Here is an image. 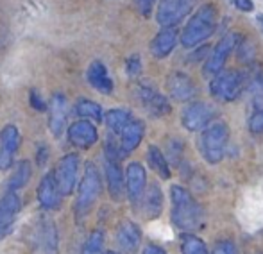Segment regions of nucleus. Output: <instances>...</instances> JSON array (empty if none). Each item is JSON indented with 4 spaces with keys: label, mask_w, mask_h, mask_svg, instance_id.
I'll use <instances>...</instances> for the list:
<instances>
[{
    "label": "nucleus",
    "mask_w": 263,
    "mask_h": 254,
    "mask_svg": "<svg viewBox=\"0 0 263 254\" xmlns=\"http://www.w3.org/2000/svg\"><path fill=\"white\" fill-rule=\"evenodd\" d=\"M170 201H172V211H170V219L172 224L181 231H195L202 224V208L199 202L192 197L188 190L183 186L174 185L170 188Z\"/></svg>",
    "instance_id": "nucleus-1"
},
{
    "label": "nucleus",
    "mask_w": 263,
    "mask_h": 254,
    "mask_svg": "<svg viewBox=\"0 0 263 254\" xmlns=\"http://www.w3.org/2000/svg\"><path fill=\"white\" fill-rule=\"evenodd\" d=\"M215 27H217V9L213 4H204L184 25L181 32V45L186 49L199 45L213 34Z\"/></svg>",
    "instance_id": "nucleus-2"
},
{
    "label": "nucleus",
    "mask_w": 263,
    "mask_h": 254,
    "mask_svg": "<svg viewBox=\"0 0 263 254\" xmlns=\"http://www.w3.org/2000/svg\"><path fill=\"white\" fill-rule=\"evenodd\" d=\"M102 185H101V174H99L97 167L91 161H88L84 167V174L81 178L79 190H77V199H76V215L84 217L90 213V209L93 208V204L97 202L99 195H101Z\"/></svg>",
    "instance_id": "nucleus-3"
},
{
    "label": "nucleus",
    "mask_w": 263,
    "mask_h": 254,
    "mask_svg": "<svg viewBox=\"0 0 263 254\" xmlns=\"http://www.w3.org/2000/svg\"><path fill=\"white\" fill-rule=\"evenodd\" d=\"M229 140V129L226 124L215 122L202 131L201 140H199V149L201 154L210 165H217L222 161L228 147Z\"/></svg>",
    "instance_id": "nucleus-4"
},
{
    "label": "nucleus",
    "mask_w": 263,
    "mask_h": 254,
    "mask_svg": "<svg viewBox=\"0 0 263 254\" xmlns=\"http://www.w3.org/2000/svg\"><path fill=\"white\" fill-rule=\"evenodd\" d=\"M243 77L236 70H222L215 77H211L210 91L217 101L233 102L242 93Z\"/></svg>",
    "instance_id": "nucleus-5"
},
{
    "label": "nucleus",
    "mask_w": 263,
    "mask_h": 254,
    "mask_svg": "<svg viewBox=\"0 0 263 254\" xmlns=\"http://www.w3.org/2000/svg\"><path fill=\"white\" fill-rule=\"evenodd\" d=\"M240 43V36L236 34V32H229V34H226L224 38L220 40V42L215 45V49L211 50L208 61L204 63L202 66V73H204V77H215L218 72H222L224 70V65L226 61H228L229 54L233 52V49H235L236 45Z\"/></svg>",
    "instance_id": "nucleus-6"
},
{
    "label": "nucleus",
    "mask_w": 263,
    "mask_h": 254,
    "mask_svg": "<svg viewBox=\"0 0 263 254\" xmlns=\"http://www.w3.org/2000/svg\"><path fill=\"white\" fill-rule=\"evenodd\" d=\"M52 175L59 193L72 195L77 185V175H79V156L77 154H66V156H63Z\"/></svg>",
    "instance_id": "nucleus-7"
},
{
    "label": "nucleus",
    "mask_w": 263,
    "mask_h": 254,
    "mask_svg": "<svg viewBox=\"0 0 263 254\" xmlns=\"http://www.w3.org/2000/svg\"><path fill=\"white\" fill-rule=\"evenodd\" d=\"M195 0H159L156 20L161 27H176L194 9Z\"/></svg>",
    "instance_id": "nucleus-8"
},
{
    "label": "nucleus",
    "mask_w": 263,
    "mask_h": 254,
    "mask_svg": "<svg viewBox=\"0 0 263 254\" xmlns=\"http://www.w3.org/2000/svg\"><path fill=\"white\" fill-rule=\"evenodd\" d=\"M215 115H217V111L213 106L206 104V102H192L181 113V122H183L184 129L195 132L208 127Z\"/></svg>",
    "instance_id": "nucleus-9"
},
{
    "label": "nucleus",
    "mask_w": 263,
    "mask_h": 254,
    "mask_svg": "<svg viewBox=\"0 0 263 254\" xmlns=\"http://www.w3.org/2000/svg\"><path fill=\"white\" fill-rule=\"evenodd\" d=\"M136 99L142 104V108L149 115L156 116V119H161V116L170 113V104L166 101V97L163 93H159L156 88L149 86V84H140L136 88Z\"/></svg>",
    "instance_id": "nucleus-10"
},
{
    "label": "nucleus",
    "mask_w": 263,
    "mask_h": 254,
    "mask_svg": "<svg viewBox=\"0 0 263 254\" xmlns=\"http://www.w3.org/2000/svg\"><path fill=\"white\" fill-rule=\"evenodd\" d=\"M20 209L22 199L16 191H7L0 199V240H4V238H7L11 235Z\"/></svg>",
    "instance_id": "nucleus-11"
},
{
    "label": "nucleus",
    "mask_w": 263,
    "mask_h": 254,
    "mask_svg": "<svg viewBox=\"0 0 263 254\" xmlns=\"http://www.w3.org/2000/svg\"><path fill=\"white\" fill-rule=\"evenodd\" d=\"M145 188H147L145 168L138 161H133V163H129L127 170H125V193H127L129 201L133 204H138Z\"/></svg>",
    "instance_id": "nucleus-12"
},
{
    "label": "nucleus",
    "mask_w": 263,
    "mask_h": 254,
    "mask_svg": "<svg viewBox=\"0 0 263 254\" xmlns=\"http://www.w3.org/2000/svg\"><path fill=\"white\" fill-rule=\"evenodd\" d=\"M47 113H49V129L52 136L59 138L65 131L66 116H68V102L63 93H54L47 104Z\"/></svg>",
    "instance_id": "nucleus-13"
},
{
    "label": "nucleus",
    "mask_w": 263,
    "mask_h": 254,
    "mask_svg": "<svg viewBox=\"0 0 263 254\" xmlns=\"http://www.w3.org/2000/svg\"><path fill=\"white\" fill-rule=\"evenodd\" d=\"M166 91L168 95L177 102H186L195 95L197 88H195L194 81L183 72H174L166 79Z\"/></svg>",
    "instance_id": "nucleus-14"
},
{
    "label": "nucleus",
    "mask_w": 263,
    "mask_h": 254,
    "mask_svg": "<svg viewBox=\"0 0 263 254\" xmlns=\"http://www.w3.org/2000/svg\"><path fill=\"white\" fill-rule=\"evenodd\" d=\"M34 238L43 254H58V229L49 217H42L34 229Z\"/></svg>",
    "instance_id": "nucleus-15"
},
{
    "label": "nucleus",
    "mask_w": 263,
    "mask_h": 254,
    "mask_svg": "<svg viewBox=\"0 0 263 254\" xmlns=\"http://www.w3.org/2000/svg\"><path fill=\"white\" fill-rule=\"evenodd\" d=\"M20 147V131L14 126H6L0 131V168H7Z\"/></svg>",
    "instance_id": "nucleus-16"
},
{
    "label": "nucleus",
    "mask_w": 263,
    "mask_h": 254,
    "mask_svg": "<svg viewBox=\"0 0 263 254\" xmlns=\"http://www.w3.org/2000/svg\"><path fill=\"white\" fill-rule=\"evenodd\" d=\"M68 140L77 149H90L99 140V132L91 122H88V120H79V122L70 126Z\"/></svg>",
    "instance_id": "nucleus-17"
},
{
    "label": "nucleus",
    "mask_w": 263,
    "mask_h": 254,
    "mask_svg": "<svg viewBox=\"0 0 263 254\" xmlns=\"http://www.w3.org/2000/svg\"><path fill=\"white\" fill-rule=\"evenodd\" d=\"M142 242V231L131 220H122L117 227V244L124 252L133 254L138 251Z\"/></svg>",
    "instance_id": "nucleus-18"
},
{
    "label": "nucleus",
    "mask_w": 263,
    "mask_h": 254,
    "mask_svg": "<svg viewBox=\"0 0 263 254\" xmlns=\"http://www.w3.org/2000/svg\"><path fill=\"white\" fill-rule=\"evenodd\" d=\"M143 134H145V126L140 120H131L122 129V132L118 134V149H120L122 156L125 158L127 154H131L142 143Z\"/></svg>",
    "instance_id": "nucleus-19"
},
{
    "label": "nucleus",
    "mask_w": 263,
    "mask_h": 254,
    "mask_svg": "<svg viewBox=\"0 0 263 254\" xmlns=\"http://www.w3.org/2000/svg\"><path fill=\"white\" fill-rule=\"evenodd\" d=\"M38 201L40 206L47 211L61 208V193H59L58 186H55L54 175L45 174L38 185Z\"/></svg>",
    "instance_id": "nucleus-20"
},
{
    "label": "nucleus",
    "mask_w": 263,
    "mask_h": 254,
    "mask_svg": "<svg viewBox=\"0 0 263 254\" xmlns=\"http://www.w3.org/2000/svg\"><path fill=\"white\" fill-rule=\"evenodd\" d=\"M104 172H106V181H107V190L113 201L120 202L124 199V172H122L118 161L106 160L104 163Z\"/></svg>",
    "instance_id": "nucleus-21"
},
{
    "label": "nucleus",
    "mask_w": 263,
    "mask_h": 254,
    "mask_svg": "<svg viewBox=\"0 0 263 254\" xmlns=\"http://www.w3.org/2000/svg\"><path fill=\"white\" fill-rule=\"evenodd\" d=\"M142 208H143V215L147 220H154L161 215L163 211V191L159 188L158 183L149 185V188H145L142 195Z\"/></svg>",
    "instance_id": "nucleus-22"
},
{
    "label": "nucleus",
    "mask_w": 263,
    "mask_h": 254,
    "mask_svg": "<svg viewBox=\"0 0 263 254\" xmlns=\"http://www.w3.org/2000/svg\"><path fill=\"white\" fill-rule=\"evenodd\" d=\"M177 34L179 32H177L176 27H163L156 34V38L153 40V43H151V54L154 57H158V60L166 57L176 47Z\"/></svg>",
    "instance_id": "nucleus-23"
},
{
    "label": "nucleus",
    "mask_w": 263,
    "mask_h": 254,
    "mask_svg": "<svg viewBox=\"0 0 263 254\" xmlns=\"http://www.w3.org/2000/svg\"><path fill=\"white\" fill-rule=\"evenodd\" d=\"M86 77H88V83H90L97 91H101V93H104V95L113 93V81H111L104 63L93 61V63L88 66Z\"/></svg>",
    "instance_id": "nucleus-24"
},
{
    "label": "nucleus",
    "mask_w": 263,
    "mask_h": 254,
    "mask_svg": "<svg viewBox=\"0 0 263 254\" xmlns=\"http://www.w3.org/2000/svg\"><path fill=\"white\" fill-rule=\"evenodd\" d=\"M131 113L125 111V109H109L104 115V124L107 127V136H118L122 132V129L131 122Z\"/></svg>",
    "instance_id": "nucleus-25"
},
{
    "label": "nucleus",
    "mask_w": 263,
    "mask_h": 254,
    "mask_svg": "<svg viewBox=\"0 0 263 254\" xmlns=\"http://www.w3.org/2000/svg\"><path fill=\"white\" fill-rule=\"evenodd\" d=\"M147 163H149V167L153 168V170L156 172L161 179H170V178H172L168 160L163 156V152L159 150V147L151 145L149 149H147Z\"/></svg>",
    "instance_id": "nucleus-26"
},
{
    "label": "nucleus",
    "mask_w": 263,
    "mask_h": 254,
    "mask_svg": "<svg viewBox=\"0 0 263 254\" xmlns=\"http://www.w3.org/2000/svg\"><path fill=\"white\" fill-rule=\"evenodd\" d=\"M31 175H32L31 161H27V160L18 161L16 168H14V172H13V175H11L9 181H7V188H9V191L22 190L29 181H31Z\"/></svg>",
    "instance_id": "nucleus-27"
},
{
    "label": "nucleus",
    "mask_w": 263,
    "mask_h": 254,
    "mask_svg": "<svg viewBox=\"0 0 263 254\" xmlns=\"http://www.w3.org/2000/svg\"><path fill=\"white\" fill-rule=\"evenodd\" d=\"M76 111L79 116L83 119H88L90 120H95V122H102V109L97 102L93 101H88V99H81L79 102L76 104Z\"/></svg>",
    "instance_id": "nucleus-28"
},
{
    "label": "nucleus",
    "mask_w": 263,
    "mask_h": 254,
    "mask_svg": "<svg viewBox=\"0 0 263 254\" xmlns=\"http://www.w3.org/2000/svg\"><path fill=\"white\" fill-rule=\"evenodd\" d=\"M81 254H106L104 252V231L95 229L86 238Z\"/></svg>",
    "instance_id": "nucleus-29"
},
{
    "label": "nucleus",
    "mask_w": 263,
    "mask_h": 254,
    "mask_svg": "<svg viewBox=\"0 0 263 254\" xmlns=\"http://www.w3.org/2000/svg\"><path fill=\"white\" fill-rule=\"evenodd\" d=\"M181 252L183 254H208L206 244L195 235H183L181 238Z\"/></svg>",
    "instance_id": "nucleus-30"
},
{
    "label": "nucleus",
    "mask_w": 263,
    "mask_h": 254,
    "mask_svg": "<svg viewBox=\"0 0 263 254\" xmlns=\"http://www.w3.org/2000/svg\"><path fill=\"white\" fill-rule=\"evenodd\" d=\"M247 127L253 134H263V102L254 99V111L249 115Z\"/></svg>",
    "instance_id": "nucleus-31"
},
{
    "label": "nucleus",
    "mask_w": 263,
    "mask_h": 254,
    "mask_svg": "<svg viewBox=\"0 0 263 254\" xmlns=\"http://www.w3.org/2000/svg\"><path fill=\"white\" fill-rule=\"evenodd\" d=\"M211 254H238V252H236V245L231 240H220L213 245Z\"/></svg>",
    "instance_id": "nucleus-32"
},
{
    "label": "nucleus",
    "mask_w": 263,
    "mask_h": 254,
    "mask_svg": "<svg viewBox=\"0 0 263 254\" xmlns=\"http://www.w3.org/2000/svg\"><path fill=\"white\" fill-rule=\"evenodd\" d=\"M125 68H127V73L131 77H136L140 72H142V63H140V56H131L125 63Z\"/></svg>",
    "instance_id": "nucleus-33"
},
{
    "label": "nucleus",
    "mask_w": 263,
    "mask_h": 254,
    "mask_svg": "<svg viewBox=\"0 0 263 254\" xmlns=\"http://www.w3.org/2000/svg\"><path fill=\"white\" fill-rule=\"evenodd\" d=\"M29 102H31V106L36 109V111H45V109H47L45 101L40 97V93L36 90H32L31 93H29Z\"/></svg>",
    "instance_id": "nucleus-34"
},
{
    "label": "nucleus",
    "mask_w": 263,
    "mask_h": 254,
    "mask_svg": "<svg viewBox=\"0 0 263 254\" xmlns=\"http://www.w3.org/2000/svg\"><path fill=\"white\" fill-rule=\"evenodd\" d=\"M228 2L231 4L233 7H236V9L243 11V13H249V11L254 9L253 0H228Z\"/></svg>",
    "instance_id": "nucleus-35"
},
{
    "label": "nucleus",
    "mask_w": 263,
    "mask_h": 254,
    "mask_svg": "<svg viewBox=\"0 0 263 254\" xmlns=\"http://www.w3.org/2000/svg\"><path fill=\"white\" fill-rule=\"evenodd\" d=\"M168 154H170V160L172 161H179V156H177V152H183V145H181L179 142H170L168 143Z\"/></svg>",
    "instance_id": "nucleus-36"
},
{
    "label": "nucleus",
    "mask_w": 263,
    "mask_h": 254,
    "mask_svg": "<svg viewBox=\"0 0 263 254\" xmlns=\"http://www.w3.org/2000/svg\"><path fill=\"white\" fill-rule=\"evenodd\" d=\"M153 2H154V0H136V6H138V9L142 11L143 14H149Z\"/></svg>",
    "instance_id": "nucleus-37"
},
{
    "label": "nucleus",
    "mask_w": 263,
    "mask_h": 254,
    "mask_svg": "<svg viewBox=\"0 0 263 254\" xmlns=\"http://www.w3.org/2000/svg\"><path fill=\"white\" fill-rule=\"evenodd\" d=\"M47 158H49V147H40V150H38V163L40 165H43L47 161Z\"/></svg>",
    "instance_id": "nucleus-38"
},
{
    "label": "nucleus",
    "mask_w": 263,
    "mask_h": 254,
    "mask_svg": "<svg viewBox=\"0 0 263 254\" xmlns=\"http://www.w3.org/2000/svg\"><path fill=\"white\" fill-rule=\"evenodd\" d=\"M143 254H166V252L161 247H158V245H147L143 249Z\"/></svg>",
    "instance_id": "nucleus-39"
},
{
    "label": "nucleus",
    "mask_w": 263,
    "mask_h": 254,
    "mask_svg": "<svg viewBox=\"0 0 263 254\" xmlns=\"http://www.w3.org/2000/svg\"><path fill=\"white\" fill-rule=\"evenodd\" d=\"M254 99L263 102V77L258 81V84H256V97H254Z\"/></svg>",
    "instance_id": "nucleus-40"
},
{
    "label": "nucleus",
    "mask_w": 263,
    "mask_h": 254,
    "mask_svg": "<svg viewBox=\"0 0 263 254\" xmlns=\"http://www.w3.org/2000/svg\"><path fill=\"white\" fill-rule=\"evenodd\" d=\"M258 20H260V24H261V29H263V14H261L260 18H258Z\"/></svg>",
    "instance_id": "nucleus-41"
},
{
    "label": "nucleus",
    "mask_w": 263,
    "mask_h": 254,
    "mask_svg": "<svg viewBox=\"0 0 263 254\" xmlns=\"http://www.w3.org/2000/svg\"><path fill=\"white\" fill-rule=\"evenodd\" d=\"M106 254H118V252H117V251H107Z\"/></svg>",
    "instance_id": "nucleus-42"
}]
</instances>
